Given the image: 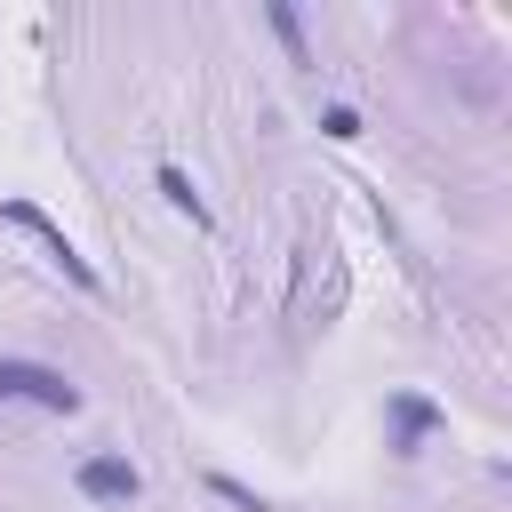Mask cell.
Here are the masks:
<instances>
[{
	"label": "cell",
	"mask_w": 512,
	"mask_h": 512,
	"mask_svg": "<svg viewBox=\"0 0 512 512\" xmlns=\"http://www.w3.org/2000/svg\"><path fill=\"white\" fill-rule=\"evenodd\" d=\"M0 224H16V232H32V240L48 248V264H56V272H64V280H72L80 296H104V280H96V264H88V256L72 248V232H64V224H56V216H48L40 200H24V192H16V200H0Z\"/></svg>",
	"instance_id": "cell-1"
},
{
	"label": "cell",
	"mask_w": 512,
	"mask_h": 512,
	"mask_svg": "<svg viewBox=\"0 0 512 512\" xmlns=\"http://www.w3.org/2000/svg\"><path fill=\"white\" fill-rule=\"evenodd\" d=\"M0 400H32L48 416H80V384L48 360H0Z\"/></svg>",
	"instance_id": "cell-2"
},
{
	"label": "cell",
	"mask_w": 512,
	"mask_h": 512,
	"mask_svg": "<svg viewBox=\"0 0 512 512\" xmlns=\"http://www.w3.org/2000/svg\"><path fill=\"white\" fill-rule=\"evenodd\" d=\"M448 432V408L424 392H384V448L392 456H424V440Z\"/></svg>",
	"instance_id": "cell-3"
},
{
	"label": "cell",
	"mask_w": 512,
	"mask_h": 512,
	"mask_svg": "<svg viewBox=\"0 0 512 512\" xmlns=\"http://www.w3.org/2000/svg\"><path fill=\"white\" fill-rule=\"evenodd\" d=\"M72 488H80L88 504H136V496H144V472H136L120 448H96V456H80Z\"/></svg>",
	"instance_id": "cell-4"
},
{
	"label": "cell",
	"mask_w": 512,
	"mask_h": 512,
	"mask_svg": "<svg viewBox=\"0 0 512 512\" xmlns=\"http://www.w3.org/2000/svg\"><path fill=\"white\" fill-rule=\"evenodd\" d=\"M152 184H160V200H168V208H184V216H192V224H200V232H208V224H216V216H208V200H200V192H192V176H184V168H176V160H160V168H152Z\"/></svg>",
	"instance_id": "cell-5"
},
{
	"label": "cell",
	"mask_w": 512,
	"mask_h": 512,
	"mask_svg": "<svg viewBox=\"0 0 512 512\" xmlns=\"http://www.w3.org/2000/svg\"><path fill=\"white\" fill-rule=\"evenodd\" d=\"M264 24L280 32V48H288V64H312V40H304V16H296L288 0H272V8H264Z\"/></svg>",
	"instance_id": "cell-6"
},
{
	"label": "cell",
	"mask_w": 512,
	"mask_h": 512,
	"mask_svg": "<svg viewBox=\"0 0 512 512\" xmlns=\"http://www.w3.org/2000/svg\"><path fill=\"white\" fill-rule=\"evenodd\" d=\"M208 496H224L232 512H280L272 496H256V488H248V480H232V472H208Z\"/></svg>",
	"instance_id": "cell-7"
},
{
	"label": "cell",
	"mask_w": 512,
	"mask_h": 512,
	"mask_svg": "<svg viewBox=\"0 0 512 512\" xmlns=\"http://www.w3.org/2000/svg\"><path fill=\"white\" fill-rule=\"evenodd\" d=\"M320 136L352 144V136H360V112H352V104H328V112H320Z\"/></svg>",
	"instance_id": "cell-8"
}]
</instances>
